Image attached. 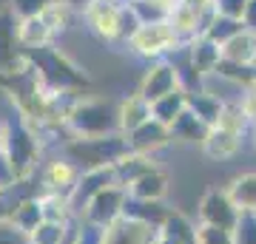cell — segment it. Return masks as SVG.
<instances>
[{
    "mask_svg": "<svg viewBox=\"0 0 256 244\" xmlns=\"http://www.w3.org/2000/svg\"><path fill=\"white\" fill-rule=\"evenodd\" d=\"M214 9H216V14H222V17L242 20L245 17V9H248V0H214Z\"/></svg>",
    "mask_w": 256,
    "mask_h": 244,
    "instance_id": "obj_37",
    "label": "cell"
},
{
    "mask_svg": "<svg viewBox=\"0 0 256 244\" xmlns=\"http://www.w3.org/2000/svg\"><path fill=\"white\" fill-rule=\"evenodd\" d=\"M60 3H66L68 9H74L77 14H82V11L88 9V3H92V0H60Z\"/></svg>",
    "mask_w": 256,
    "mask_h": 244,
    "instance_id": "obj_42",
    "label": "cell"
},
{
    "mask_svg": "<svg viewBox=\"0 0 256 244\" xmlns=\"http://www.w3.org/2000/svg\"><path fill=\"white\" fill-rule=\"evenodd\" d=\"M74 14H77L74 9H68L66 3H60V0H54V3H52V6H48V9L43 11V14H40V17L46 20V26L52 28V34L57 37V34H63L66 28L72 26Z\"/></svg>",
    "mask_w": 256,
    "mask_h": 244,
    "instance_id": "obj_32",
    "label": "cell"
},
{
    "mask_svg": "<svg viewBox=\"0 0 256 244\" xmlns=\"http://www.w3.org/2000/svg\"><path fill=\"white\" fill-rule=\"evenodd\" d=\"M37 202H40L43 219H48V222H74L72 199L63 196V193H48V190H40V193H37Z\"/></svg>",
    "mask_w": 256,
    "mask_h": 244,
    "instance_id": "obj_28",
    "label": "cell"
},
{
    "mask_svg": "<svg viewBox=\"0 0 256 244\" xmlns=\"http://www.w3.org/2000/svg\"><path fill=\"white\" fill-rule=\"evenodd\" d=\"M168 128H171V142H182V145H202L205 136H208V131H210V128L205 125V122H200L188 108H185V114H180Z\"/></svg>",
    "mask_w": 256,
    "mask_h": 244,
    "instance_id": "obj_21",
    "label": "cell"
},
{
    "mask_svg": "<svg viewBox=\"0 0 256 244\" xmlns=\"http://www.w3.org/2000/svg\"><path fill=\"white\" fill-rule=\"evenodd\" d=\"M234 244H256V213H242L234 227Z\"/></svg>",
    "mask_w": 256,
    "mask_h": 244,
    "instance_id": "obj_35",
    "label": "cell"
},
{
    "mask_svg": "<svg viewBox=\"0 0 256 244\" xmlns=\"http://www.w3.org/2000/svg\"><path fill=\"white\" fill-rule=\"evenodd\" d=\"M128 139L126 134H108V136H94V139H66L63 156L74 162L80 171H97V168H114V165L128 154Z\"/></svg>",
    "mask_w": 256,
    "mask_h": 244,
    "instance_id": "obj_4",
    "label": "cell"
},
{
    "mask_svg": "<svg viewBox=\"0 0 256 244\" xmlns=\"http://www.w3.org/2000/svg\"><path fill=\"white\" fill-rule=\"evenodd\" d=\"M180 45L182 40L174 31L171 20H160V23H142L134 40L128 43V48L148 63H156V60H168Z\"/></svg>",
    "mask_w": 256,
    "mask_h": 244,
    "instance_id": "obj_5",
    "label": "cell"
},
{
    "mask_svg": "<svg viewBox=\"0 0 256 244\" xmlns=\"http://www.w3.org/2000/svg\"><path fill=\"white\" fill-rule=\"evenodd\" d=\"M254 65H256V63H254Z\"/></svg>",
    "mask_w": 256,
    "mask_h": 244,
    "instance_id": "obj_48",
    "label": "cell"
},
{
    "mask_svg": "<svg viewBox=\"0 0 256 244\" xmlns=\"http://www.w3.org/2000/svg\"><path fill=\"white\" fill-rule=\"evenodd\" d=\"M128 196L131 199H142V202H162L168 193V173L154 168L146 176H140L134 185H128Z\"/></svg>",
    "mask_w": 256,
    "mask_h": 244,
    "instance_id": "obj_20",
    "label": "cell"
},
{
    "mask_svg": "<svg viewBox=\"0 0 256 244\" xmlns=\"http://www.w3.org/2000/svg\"><path fill=\"white\" fill-rule=\"evenodd\" d=\"M140 26H142V20L137 17V11L131 9L128 3H122V11H120V26H117V40H114V45H128L131 40H134V34L140 31Z\"/></svg>",
    "mask_w": 256,
    "mask_h": 244,
    "instance_id": "obj_33",
    "label": "cell"
},
{
    "mask_svg": "<svg viewBox=\"0 0 256 244\" xmlns=\"http://www.w3.org/2000/svg\"><path fill=\"white\" fill-rule=\"evenodd\" d=\"M14 14L9 9L0 11V74L14 71L23 65V51L18 45V34H14Z\"/></svg>",
    "mask_w": 256,
    "mask_h": 244,
    "instance_id": "obj_15",
    "label": "cell"
},
{
    "mask_svg": "<svg viewBox=\"0 0 256 244\" xmlns=\"http://www.w3.org/2000/svg\"><path fill=\"white\" fill-rule=\"evenodd\" d=\"M122 3H134V0H122Z\"/></svg>",
    "mask_w": 256,
    "mask_h": 244,
    "instance_id": "obj_47",
    "label": "cell"
},
{
    "mask_svg": "<svg viewBox=\"0 0 256 244\" xmlns=\"http://www.w3.org/2000/svg\"><path fill=\"white\" fill-rule=\"evenodd\" d=\"M239 31H245V23H242V20H234V17H222V14H216V17H214V23H210V28H208L202 37L222 48V45L228 43V40H234Z\"/></svg>",
    "mask_w": 256,
    "mask_h": 244,
    "instance_id": "obj_31",
    "label": "cell"
},
{
    "mask_svg": "<svg viewBox=\"0 0 256 244\" xmlns=\"http://www.w3.org/2000/svg\"><path fill=\"white\" fill-rule=\"evenodd\" d=\"M63 128L74 139H94V136L120 134L117 105L102 97H77L63 119Z\"/></svg>",
    "mask_w": 256,
    "mask_h": 244,
    "instance_id": "obj_3",
    "label": "cell"
},
{
    "mask_svg": "<svg viewBox=\"0 0 256 244\" xmlns=\"http://www.w3.org/2000/svg\"><path fill=\"white\" fill-rule=\"evenodd\" d=\"M160 227L142 225L137 219L120 216L114 225L102 230V244H154Z\"/></svg>",
    "mask_w": 256,
    "mask_h": 244,
    "instance_id": "obj_12",
    "label": "cell"
},
{
    "mask_svg": "<svg viewBox=\"0 0 256 244\" xmlns=\"http://www.w3.org/2000/svg\"><path fill=\"white\" fill-rule=\"evenodd\" d=\"M126 139H128V148H131L134 154L154 156L156 151H162V148L171 145V128L151 117L148 122H142L140 128H134L131 134H126Z\"/></svg>",
    "mask_w": 256,
    "mask_h": 244,
    "instance_id": "obj_11",
    "label": "cell"
},
{
    "mask_svg": "<svg viewBox=\"0 0 256 244\" xmlns=\"http://www.w3.org/2000/svg\"><path fill=\"white\" fill-rule=\"evenodd\" d=\"M185 48H188V60H191V68L196 77H210V74L216 71V65H220L222 60V48L220 45H214L210 40H205V37H196V40H191V43H185Z\"/></svg>",
    "mask_w": 256,
    "mask_h": 244,
    "instance_id": "obj_16",
    "label": "cell"
},
{
    "mask_svg": "<svg viewBox=\"0 0 256 244\" xmlns=\"http://www.w3.org/2000/svg\"><path fill=\"white\" fill-rule=\"evenodd\" d=\"M154 168H156V162L151 159V156L128 151V154L122 156L117 165H114V176H117V185L128 188V185H134L140 176H146V173H148V171H154Z\"/></svg>",
    "mask_w": 256,
    "mask_h": 244,
    "instance_id": "obj_22",
    "label": "cell"
},
{
    "mask_svg": "<svg viewBox=\"0 0 256 244\" xmlns=\"http://www.w3.org/2000/svg\"><path fill=\"white\" fill-rule=\"evenodd\" d=\"M52 3H54V0H9V11L14 14V20L40 17Z\"/></svg>",
    "mask_w": 256,
    "mask_h": 244,
    "instance_id": "obj_34",
    "label": "cell"
},
{
    "mask_svg": "<svg viewBox=\"0 0 256 244\" xmlns=\"http://www.w3.org/2000/svg\"><path fill=\"white\" fill-rule=\"evenodd\" d=\"M225 102L228 100H222L220 94H214V91H208V88L188 91V111H191L200 122H205L208 128H214L216 122H220Z\"/></svg>",
    "mask_w": 256,
    "mask_h": 244,
    "instance_id": "obj_17",
    "label": "cell"
},
{
    "mask_svg": "<svg viewBox=\"0 0 256 244\" xmlns=\"http://www.w3.org/2000/svg\"><path fill=\"white\" fill-rule=\"evenodd\" d=\"M160 233H162L165 239L180 242V244H200L196 242V225H194L185 213H180V210H171V216L162 222Z\"/></svg>",
    "mask_w": 256,
    "mask_h": 244,
    "instance_id": "obj_29",
    "label": "cell"
},
{
    "mask_svg": "<svg viewBox=\"0 0 256 244\" xmlns=\"http://www.w3.org/2000/svg\"><path fill=\"white\" fill-rule=\"evenodd\" d=\"M239 105H242V114H245L248 125L256 128V82L254 85H248V88H242V94H239Z\"/></svg>",
    "mask_w": 256,
    "mask_h": 244,
    "instance_id": "obj_38",
    "label": "cell"
},
{
    "mask_svg": "<svg viewBox=\"0 0 256 244\" xmlns=\"http://www.w3.org/2000/svg\"><path fill=\"white\" fill-rule=\"evenodd\" d=\"M9 222L18 230H23L26 236H32L37 230V225L43 222V210H40V202H37V193L34 196H23V199L12 208L9 213Z\"/></svg>",
    "mask_w": 256,
    "mask_h": 244,
    "instance_id": "obj_26",
    "label": "cell"
},
{
    "mask_svg": "<svg viewBox=\"0 0 256 244\" xmlns=\"http://www.w3.org/2000/svg\"><path fill=\"white\" fill-rule=\"evenodd\" d=\"M239 213L234 208V202L228 199V193L220 188H210L205 190V196H202L200 208H196V225H205V227H220V230H230L234 233V227L239 222Z\"/></svg>",
    "mask_w": 256,
    "mask_h": 244,
    "instance_id": "obj_7",
    "label": "cell"
},
{
    "mask_svg": "<svg viewBox=\"0 0 256 244\" xmlns=\"http://www.w3.org/2000/svg\"><path fill=\"white\" fill-rule=\"evenodd\" d=\"M185 108H188V91L176 88V91H171V94L160 97L156 102H151V117L160 119L162 125H171L180 114H185Z\"/></svg>",
    "mask_w": 256,
    "mask_h": 244,
    "instance_id": "obj_27",
    "label": "cell"
},
{
    "mask_svg": "<svg viewBox=\"0 0 256 244\" xmlns=\"http://www.w3.org/2000/svg\"><path fill=\"white\" fill-rule=\"evenodd\" d=\"M6 151V122H0V154Z\"/></svg>",
    "mask_w": 256,
    "mask_h": 244,
    "instance_id": "obj_43",
    "label": "cell"
},
{
    "mask_svg": "<svg viewBox=\"0 0 256 244\" xmlns=\"http://www.w3.org/2000/svg\"><path fill=\"white\" fill-rule=\"evenodd\" d=\"M14 34H18V45L20 51H32V48H43V45H52L54 34L52 28L46 26L43 17H26L14 23Z\"/></svg>",
    "mask_w": 256,
    "mask_h": 244,
    "instance_id": "obj_18",
    "label": "cell"
},
{
    "mask_svg": "<svg viewBox=\"0 0 256 244\" xmlns=\"http://www.w3.org/2000/svg\"><path fill=\"white\" fill-rule=\"evenodd\" d=\"M176 88H182V80H180V71L174 68V63L171 60H156L146 68L137 94L148 102H156L160 97H165Z\"/></svg>",
    "mask_w": 256,
    "mask_h": 244,
    "instance_id": "obj_9",
    "label": "cell"
},
{
    "mask_svg": "<svg viewBox=\"0 0 256 244\" xmlns=\"http://www.w3.org/2000/svg\"><path fill=\"white\" fill-rule=\"evenodd\" d=\"M74 233H77V230H74ZM66 244H74V236H72V239H68V242H66Z\"/></svg>",
    "mask_w": 256,
    "mask_h": 244,
    "instance_id": "obj_45",
    "label": "cell"
},
{
    "mask_svg": "<svg viewBox=\"0 0 256 244\" xmlns=\"http://www.w3.org/2000/svg\"><path fill=\"white\" fill-rule=\"evenodd\" d=\"M40 134L43 131L26 117H20L18 111L12 119H6V151L3 154L9 159L18 182H28L40 173V151H43Z\"/></svg>",
    "mask_w": 256,
    "mask_h": 244,
    "instance_id": "obj_2",
    "label": "cell"
},
{
    "mask_svg": "<svg viewBox=\"0 0 256 244\" xmlns=\"http://www.w3.org/2000/svg\"><path fill=\"white\" fill-rule=\"evenodd\" d=\"M126 202H128V190L122 185H111V188L100 190L80 213L82 225H92L106 230L108 225H114L122 213H126Z\"/></svg>",
    "mask_w": 256,
    "mask_h": 244,
    "instance_id": "obj_6",
    "label": "cell"
},
{
    "mask_svg": "<svg viewBox=\"0 0 256 244\" xmlns=\"http://www.w3.org/2000/svg\"><path fill=\"white\" fill-rule=\"evenodd\" d=\"M0 244H32V239L23 230H18L9 219H3L0 222Z\"/></svg>",
    "mask_w": 256,
    "mask_h": 244,
    "instance_id": "obj_39",
    "label": "cell"
},
{
    "mask_svg": "<svg viewBox=\"0 0 256 244\" xmlns=\"http://www.w3.org/2000/svg\"><path fill=\"white\" fill-rule=\"evenodd\" d=\"M250 139H254V148H256V128H250Z\"/></svg>",
    "mask_w": 256,
    "mask_h": 244,
    "instance_id": "obj_44",
    "label": "cell"
},
{
    "mask_svg": "<svg viewBox=\"0 0 256 244\" xmlns=\"http://www.w3.org/2000/svg\"><path fill=\"white\" fill-rule=\"evenodd\" d=\"M222 60L239 65H254L256 63V31H239L234 40L222 45Z\"/></svg>",
    "mask_w": 256,
    "mask_h": 244,
    "instance_id": "obj_25",
    "label": "cell"
},
{
    "mask_svg": "<svg viewBox=\"0 0 256 244\" xmlns=\"http://www.w3.org/2000/svg\"><path fill=\"white\" fill-rule=\"evenodd\" d=\"M248 31H256V0H248V9H245V17H242Z\"/></svg>",
    "mask_w": 256,
    "mask_h": 244,
    "instance_id": "obj_41",
    "label": "cell"
},
{
    "mask_svg": "<svg viewBox=\"0 0 256 244\" xmlns=\"http://www.w3.org/2000/svg\"><path fill=\"white\" fill-rule=\"evenodd\" d=\"M82 171L74 162H68L66 156H57L46 168H40L37 173V182H40V190H48V193H63V196H72L77 182H80Z\"/></svg>",
    "mask_w": 256,
    "mask_h": 244,
    "instance_id": "obj_10",
    "label": "cell"
},
{
    "mask_svg": "<svg viewBox=\"0 0 256 244\" xmlns=\"http://www.w3.org/2000/svg\"><path fill=\"white\" fill-rule=\"evenodd\" d=\"M74 244H102V230L100 227H92V225H82L77 227L74 233Z\"/></svg>",
    "mask_w": 256,
    "mask_h": 244,
    "instance_id": "obj_40",
    "label": "cell"
},
{
    "mask_svg": "<svg viewBox=\"0 0 256 244\" xmlns=\"http://www.w3.org/2000/svg\"><path fill=\"white\" fill-rule=\"evenodd\" d=\"M242 145H245V136H239V134H234V131H225V128L214 125L200 148H202V154L208 156V159L222 162V159H234V156L242 151Z\"/></svg>",
    "mask_w": 256,
    "mask_h": 244,
    "instance_id": "obj_14",
    "label": "cell"
},
{
    "mask_svg": "<svg viewBox=\"0 0 256 244\" xmlns=\"http://www.w3.org/2000/svg\"><path fill=\"white\" fill-rule=\"evenodd\" d=\"M196 242L200 244H234V233L230 230H220V227L196 225Z\"/></svg>",
    "mask_w": 256,
    "mask_h": 244,
    "instance_id": "obj_36",
    "label": "cell"
},
{
    "mask_svg": "<svg viewBox=\"0 0 256 244\" xmlns=\"http://www.w3.org/2000/svg\"><path fill=\"white\" fill-rule=\"evenodd\" d=\"M23 63L34 71V77L48 91L54 94H74L80 97V91L88 88V74L74 63L68 54H63L54 45H43V48H32L23 51Z\"/></svg>",
    "mask_w": 256,
    "mask_h": 244,
    "instance_id": "obj_1",
    "label": "cell"
},
{
    "mask_svg": "<svg viewBox=\"0 0 256 244\" xmlns=\"http://www.w3.org/2000/svg\"><path fill=\"white\" fill-rule=\"evenodd\" d=\"M228 199L234 202V208L239 213H256V173H242L230 182L228 188Z\"/></svg>",
    "mask_w": 256,
    "mask_h": 244,
    "instance_id": "obj_24",
    "label": "cell"
},
{
    "mask_svg": "<svg viewBox=\"0 0 256 244\" xmlns=\"http://www.w3.org/2000/svg\"><path fill=\"white\" fill-rule=\"evenodd\" d=\"M254 82H256V65H254Z\"/></svg>",
    "mask_w": 256,
    "mask_h": 244,
    "instance_id": "obj_46",
    "label": "cell"
},
{
    "mask_svg": "<svg viewBox=\"0 0 256 244\" xmlns=\"http://www.w3.org/2000/svg\"><path fill=\"white\" fill-rule=\"evenodd\" d=\"M120 11H122V0H92L88 9L82 11L86 28L97 40L114 45V40H117V26H120Z\"/></svg>",
    "mask_w": 256,
    "mask_h": 244,
    "instance_id": "obj_8",
    "label": "cell"
},
{
    "mask_svg": "<svg viewBox=\"0 0 256 244\" xmlns=\"http://www.w3.org/2000/svg\"><path fill=\"white\" fill-rule=\"evenodd\" d=\"M122 216L137 219V222L151 225V227H162V222L171 216V208H168L165 202H142V199H131V196H128L126 213H122Z\"/></svg>",
    "mask_w": 256,
    "mask_h": 244,
    "instance_id": "obj_23",
    "label": "cell"
},
{
    "mask_svg": "<svg viewBox=\"0 0 256 244\" xmlns=\"http://www.w3.org/2000/svg\"><path fill=\"white\" fill-rule=\"evenodd\" d=\"M74 230H77L74 222H48V219H43L28 239H32V244H66L74 236Z\"/></svg>",
    "mask_w": 256,
    "mask_h": 244,
    "instance_id": "obj_30",
    "label": "cell"
},
{
    "mask_svg": "<svg viewBox=\"0 0 256 244\" xmlns=\"http://www.w3.org/2000/svg\"><path fill=\"white\" fill-rule=\"evenodd\" d=\"M120 114V134H131L134 128H140L142 122L151 119V102L142 100L140 94H128L126 100L117 102Z\"/></svg>",
    "mask_w": 256,
    "mask_h": 244,
    "instance_id": "obj_19",
    "label": "cell"
},
{
    "mask_svg": "<svg viewBox=\"0 0 256 244\" xmlns=\"http://www.w3.org/2000/svg\"><path fill=\"white\" fill-rule=\"evenodd\" d=\"M111 185H117V176H114V168H97V171H82L80 182H77V188L74 193L68 196L72 199V208H74V216H80L82 208L88 205V202L100 193V190L111 188Z\"/></svg>",
    "mask_w": 256,
    "mask_h": 244,
    "instance_id": "obj_13",
    "label": "cell"
}]
</instances>
